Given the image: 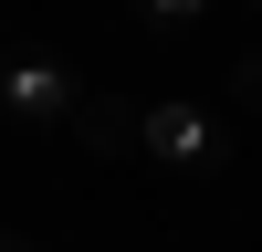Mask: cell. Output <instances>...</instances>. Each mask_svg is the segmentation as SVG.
<instances>
[{"instance_id":"6da1fadb","label":"cell","mask_w":262,"mask_h":252,"mask_svg":"<svg viewBox=\"0 0 262 252\" xmlns=\"http://www.w3.org/2000/svg\"><path fill=\"white\" fill-rule=\"evenodd\" d=\"M137 147H147L158 168H221V158H231V126L210 116V105H147Z\"/></svg>"},{"instance_id":"7a4b0ae2","label":"cell","mask_w":262,"mask_h":252,"mask_svg":"<svg viewBox=\"0 0 262 252\" xmlns=\"http://www.w3.org/2000/svg\"><path fill=\"white\" fill-rule=\"evenodd\" d=\"M0 105H11L21 126H74L84 84L63 74V63H42V53H11V63H0Z\"/></svg>"},{"instance_id":"3957f363","label":"cell","mask_w":262,"mask_h":252,"mask_svg":"<svg viewBox=\"0 0 262 252\" xmlns=\"http://www.w3.org/2000/svg\"><path fill=\"white\" fill-rule=\"evenodd\" d=\"M137 126H147V105H116V95H84V105H74V137L95 147V158L137 147Z\"/></svg>"},{"instance_id":"277c9868","label":"cell","mask_w":262,"mask_h":252,"mask_svg":"<svg viewBox=\"0 0 262 252\" xmlns=\"http://www.w3.org/2000/svg\"><path fill=\"white\" fill-rule=\"evenodd\" d=\"M137 11H147V21H158V32H179V21H200V11H210V0H137Z\"/></svg>"},{"instance_id":"5b68a950","label":"cell","mask_w":262,"mask_h":252,"mask_svg":"<svg viewBox=\"0 0 262 252\" xmlns=\"http://www.w3.org/2000/svg\"><path fill=\"white\" fill-rule=\"evenodd\" d=\"M0 252H32V242H0Z\"/></svg>"},{"instance_id":"8992f818","label":"cell","mask_w":262,"mask_h":252,"mask_svg":"<svg viewBox=\"0 0 262 252\" xmlns=\"http://www.w3.org/2000/svg\"><path fill=\"white\" fill-rule=\"evenodd\" d=\"M252 11H262V0H252Z\"/></svg>"}]
</instances>
